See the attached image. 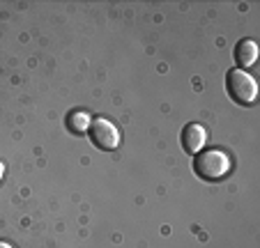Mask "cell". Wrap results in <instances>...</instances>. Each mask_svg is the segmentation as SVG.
Listing matches in <instances>:
<instances>
[{
	"label": "cell",
	"mask_w": 260,
	"mask_h": 248,
	"mask_svg": "<svg viewBox=\"0 0 260 248\" xmlns=\"http://www.w3.org/2000/svg\"><path fill=\"white\" fill-rule=\"evenodd\" d=\"M90 122H92V117L85 111H72L67 115V129L72 133H85L90 129Z\"/></svg>",
	"instance_id": "8992f818"
},
{
	"label": "cell",
	"mask_w": 260,
	"mask_h": 248,
	"mask_svg": "<svg viewBox=\"0 0 260 248\" xmlns=\"http://www.w3.org/2000/svg\"><path fill=\"white\" fill-rule=\"evenodd\" d=\"M226 90L233 101L244 103V106L253 103L255 97H258V83H255V78L251 76V74L242 72V69H231V72H228Z\"/></svg>",
	"instance_id": "7a4b0ae2"
},
{
	"label": "cell",
	"mask_w": 260,
	"mask_h": 248,
	"mask_svg": "<svg viewBox=\"0 0 260 248\" xmlns=\"http://www.w3.org/2000/svg\"><path fill=\"white\" fill-rule=\"evenodd\" d=\"M258 58V46H255L253 39H242L240 44L235 46V62L242 67H251Z\"/></svg>",
	"instance_id": "5b68a950"
},
{
	"label": "cell",
	"mask_w": 260,
	"mask_h": 248,
	"mask_svg": "<svg viewBox=\"0 0 260 248\" xmlns=\"http://www.w3.org/2000/svg\"><path fill=\"white\" fill-rule=\"evenodd\" d=\"M3 175H5V165H3V161H0V182H3Z\"/></svg>",
	"instance_id": "ba28073f"
},
{
	"label": "cell",
	"mask_w": 260,
	"mask_h": 248,
	"mask_svg": "<svg viewBox=\"0 0 260 248\" xmlns=\"http://www.w3.org/2000/svg\"><path fill=\"white\" fill-rule=\"evenodd\" d=\"M193 172L201 180H207V182L223 180L231 172V159H228L226 152H221V150L198 152L193 156Z\"/></svg>",
	"instance_id": "6da1fadb"
},
{
	"label": "cell",
	"mask_w": 260,
	"mask_h": 248,
	"mask_svg": "<svg viewBox=\"0 0 260 248\" xmlns=\"http://www.w3.org/2000/svg\"><path fill=\"white\" fill-rule=\"evenodd\" d=\"M90 140H92L94 147H99V150L104 152H113L115 147L120 145V131L118 127H115L111 120H106V117H94L92 122H90Z\"/></svg>",
	"instance_id": "3957f363"
},
{
	"label": "cell",
	"mask_w": 260,
	"mask_h": 248,
	"mask_svg": "<svg viewBox=\"0 0 260 248\" xmlns=\"http://www.w3.org/2000/svg\"><path fill=\"white\" fill-rule=\"evenodd\" d=\"M207 140V131L201 124H187L184 131H182V147L189 152V154H198L203 150Z\"/></svg>",
	"instance_id": "277c9868"
},
{
	"label": "cell",
	"mask_w": 260,
	"mask_h": 248,
	"mask_svg": "<svg viewBox=\"0 0 260 248\" xmlns=\"http://www.w3.org/2000/svg\"><path fill=\"white\" fill-rule=\"evenodd\" d=\"M0 248H14V246H12V243H7V241H3V239H0Z\"/></svg>",
	"instance_id": "52a82bcc"
}]
</instances>
